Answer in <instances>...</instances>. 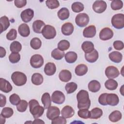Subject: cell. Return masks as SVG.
I'll list each match as a JSON object with an SVG mask.
<instances>
[{"mask_svg": "<svg viewBox=\"0 0 124 124\" xmlns=\"http://www.w3.org/2000/svg\"><path fill=\"white\" fill-rule=\"evenodd\" d=\"M78 101V108L79 109H89L91 105V101L89 98L88 92L84 90L78 92L77 94Z\"/></svg>", "mask_w": 124, "mask_h": 124, "instance_id": "obj_1", "label": "cell"}, {"mask_svg": "<svg viewBox=\"0 0 124 124\" xmlns=\"http://www.w3.org/2000/svg\"><path fill=\"white\" fill-rule=\"evenodd\" d=\"M30 111L34 119L38 118L44 113V108L39 105L37 100L31 99L29 102Z\"/></svg>", "mask_w": 124, "mask_h": 124, "instance_id": "obj_2", "label": "cell"}, {"mask_svg": "<svg viewBox=\"0 0 124 124\" xmlns=\"http://www.w3.org/2000/svg\"><path fill=\"white\" fill-rule=\"evenodd\" d=\"M11 79L16 86H21L26 84L27 78L26 75L23 73L16 71L12 74Z\"/></svg>", "mask_w": 124, "mask_h": 124, "instance_id": "obj_3", "label": "cell"}, {"mask_svg": "<svg viewBox=\"0 0 124 124\" xmlns=\"http://www.w3.org/2000/svg\"><path fill=\"white\" fill-rule=\"evenodd\" d=\"M111 24L116 29H122L124 27V15L117 14L114 15L111 20Z\"/></svg>", "mask_w": 124, "mask_h": 124, "instance_id": "obj_4", "label": "cell"}, {"mask_svg": "<svg viewBox=\"0 0 124 124\" xmlns=\"http://www.w3.org/2000/svg\"><path fill=\"white\" fill-rule=\"evenodd\" d=\"M42 34L46 39H51L56 36V31L54 27L49 25H46L43 28Z\"/></svg>", "mask_w": 124, "mask_h": 124, "instance_id": "obj_5", "label": "cell"}, {"mask_svg": "<svg viewBox=\"0 0 124 124\" xmlns=\"http://www.w3.org/2000/svg\"><path fill=\"white\" fill-rule=\"evenodd\" d=\"M75 22L76 24L80 27H85L89 22V17L85 13L79 14L76 17Z\"/></svg>", "mask_w": 124, "mask_h": 124, "instance_id": "obj_6", "label": "cell"}, {"mask_svg": "<svg viewBox=\"0 0 124 124\" xmlns=\"http://www.w3.org/2000/svg\"><path fill=\"white\" fill-rule=\"evenodd\" d=\"M30 64L34 68H40L44 64V59L39 54L33 55L30 59Z\"/></svg>", "mask_w": 124, "mask_h": 124, "instance_id": "obj_7", "label": "cell"}, {"mask_svg": "<svg viewBox=\"0 0 124 124\" xmlns=\"http://www.w3.org/2000/svg\"><path fill=\"white\" fill-rule=\"evenodd\" d=\"M107 5L104 0H96L93 5V11L97 13L101 14L104 12L107 9Z\"/></svg>", "mask_w": 124, "mask_h": 124, "instance_id": "obj_8", "label": "cell"}, {"mask_svg": "<svg viewBox=\"0 0 124 124\" xmlns=\"http://www.w3.org/2000/svg\"><path fill=\"white\" fill-rule=\"evenodd\" d=\"M52 101L57 104H62L65 101L64 94L60 91H54L51 95Z\"/></svg>", "mask_w": 124, "mask_h": 124, "instance_id": "obj_9", "label": "cell"}, {"mask_svg": "<svg viewBox=\"0 0 124 124\" xmlns=\"http://www.w3.org/2000/svg\"><path fill=\"white\" fill-rule=\"evenodd\" d=\"M105 75L108 78L113 79L116 78L120 75L117 68L113 66H109L105 70Z\"/></svg>", "mask_w": 124, "mask_h": 124, "instance_id": "obj_10", "label": "cell"}, {"mask_svg": "<svg viewBox=\"0 0 124 124\" xmlns=\"http://www.w3.org/2000/svg\"><path fill=\"white\" fill-rule=\"evenodd\" d=\"M113 36L112 30L108 27L102 29L99 32V38L101 40L106 41L110 39Z\"/></svg>", "mask_w": 124, "mask_h": 124, "instance_id": "obj_11", "label": "cell"}, {"mask_svg": "<svg viewBox=\"0 0 124 124\" xmlns=\"http://www.w3.org/2000/svg\"><path fill=\"white\" fill-rule=\"evenodd\" d=\"M60 114V109L56 106H50L47 108L46 112L47 118L50 120H53L57 117L59 116Z\"/></svg>", "mask_w": 124, "mask_h": 124, "instance_id": "obj_12", "label": "cell"}, {"mask_svg": "<svg viewBox=\"0 0 124 124\" xmlns=\"http://www.w3.org/2000/svg\"><path fill=\"white\" fill-rule=\"evenodd\" d=\"M34 16V12L31 9H27L23 11L21 14L20 16L22 21L25 23H27L31 21Z\"/></svg>", "mask_w": 124, "mask_h": 124, "instance_id": "obj_13", "label": "cell"}, {"mask_svg": "<svg viewBox=\"0 0 124 124\" xmlns=\"http://www.w3.org/2000/svg\"><path fill=\"white\" fill-rule=\"evenodd\" d=\"M96 34V28L94 25H90L86 27L83 31V35L86 38H93Z\"/></svg>", "mask_w": 124, "mask_h": 124, "instance_id": "obj_14", "label": "cell"}, {"mask_svg": "<svg viewBox=\"0 0 124 124\" xmlns=\"http://www.w3.org/2000/svg\"><path fill=\"white\" fill-rule=\"evenodd\" d=\"M13 87L10 83L3 78H0V90L2 92L8 93L12 90Z\"/></svg>", "mask_w": 124, "mask_h": 124, "instance_id": "obj_15", "label": "cell"}, {"mask_svg": "<svg viewBox=\"0 0 124 124\" xmlns=\"http://www.w3.org/2000/svg\"><path fill=\"white\" fill-rule=\"evenodd\" d=\"M106 101L108 105L115 106L119 102L118 96L114 93H108L106 97Z\"/></svg>", "mask_w": 124, "mask_h": 124, "instance_id": "obj_16", "label": "cell"}, {"mask_svg": "<svg viewBox=\"0 0 124 124\" xmlns=\"http://www.w3.org/2000/svg\"><path fill=\"white\" fill-rule=\"evenodd\" d=\"M61 114L62 117L66 118L72 117L75 114V111L73 108L70 106H65L62 109Z\"/></svg>", "mask_w": 124, "mask_h": 124, "instance_id": "obj_17", "label": "cell"}, {"mask_svg": "<svg viewBox=\"0 0 124 124\" xmlns=\"http://www.w3.org/2000/svg\"><path fill=\"white\" fill-rule=\"evenodd\" d=\"M74 29V26L71 23L66 22L62 25L61 31L63 35L68 36L73 33Z\"/></svg>", "mask_w": 124, "mask_h": 124, "instance_id": "obj_18", "label": "cell"}, {"mask_svg": "<svg viewBox=\"0 0 124 124\" xmlns=\"http://www.w3.org/2000/svg\"><path fill=\"white\" fill-rule=\"evenodd\" d=\"M45 26V23L43 21L37 20L34 21L32 24V29L37 33H42V30Z\"/></svg>", "mask_w": 124, "mask_h": 124, "instance_id": "obj_19", "label": "cell"}, {"mask_svg": "<svg viewBox=\"0 0 124 124\" xmlns=\"http://www.w3.org/2000/svg\"><path fill=\"white\" fill-rule=\"evenodd\" d=\"M85 58L86 60L90 63L95 62L98 58V53L97 51L94 49L90 53L85 54Z\"/></svg>", "mask_w": 124, "mask_h": 124, "instance_id": "obj_20", "label": "cell"}, {"mask_svg": "<svg viewBox=\"0 0 124 124\" xmlns=\"http://www.w3.org/2000/svg\"><path fill=\"white\" fill-rule=\"evenodd\" d=\"M56 71V67L55 64L52 62L47 63L44 67V72L47 76L53 75Z\"/></svg>", "mask_w": 124, "mask_h": 124, "instance_id": "obj_21", "label": "cell"}, {"mask_svg": "<svg viewBox=\"0 0 124 124\" xmlns=\"http://www.w3.org/2000/svg\"><path fill=\"white\" fill-rule=\"evenodd\" d=\"M19 34L24 37L28 36L30 33V30L29 26L25 23H23L19 25L18 28Z\"/></svg>", "mask_w": 124, "mask_h": 124, "instance_id": "obj_22", "label": "cell"}, {"mask_svg": "<svg viewBox=\"0 0 124 124\" xmlns=\"http://www.w3.org/2000/svg\"><path fill=\"white\" fill-rule=\"evenodd\" d=\"M59 78L62 82H68L71 79V73L68 70H62L59 73Z\"/></svg>", "mask_w": 124, "mask_h": 124, "instance_id": "obj_23", "label": "cell"}, {"mask_svg": "<svg viewBox=\"0 0 124 124\" xmlns=\"http://www.w3.org/2000/svg\"><path fill=\"white\" fill-rule=\"evenodd\" d=\"M89 90L93 93H96L99 91L101 88V85L99 81L96 80H91L88 85Z\"/></svg>", "mask_w": 124, "mask_h": 124, "instance_id": "obj_24", "label": "cell"}, {"mask_svg": "<svg viewBox=\"0 0 124 124\" xmlns=\"http://www.w3.org/2000/svg\"><path fill=\"white\" fill-rule=\"evenodd\" d=\"M109 58L112 62L115 63H119L122 60L123 55L120 52L114 51L109 54Z\"/></svg>", "mask_w": 124, "mask_h": 124, "instance_id": "obj_25", "label": "cell"}, {"mask_svg": "<svg viewBox=\"0 0 124 124\" xmlns=\"http://www.w3.org/2000/svg\"><path fill=\"white\" fill-rule=\"evenodd\" d=\"M41 101L42 104L44 105L45 109H47L49 107L51 106V100L49 93H45L42 95L41 98Z\"/></svg>", "mask_w": 124, "mask_h": 124, "instance_id": "obj_26", "label": "cell"}, {"mask_svg": "<svg viewBox=\"0 0 124 124\" xmlns=\"http://www.w3.org/2000/svg\"><path fill=\"white\" fill-rule=\"evenodd\" d=\"M88 71V67L84 64H79L75 68V73L77 76H82L85 75Z\"/></svg>", "mask_w": 124, "mask_h": 124, "instance_id": "obj_27", "label": "cell"}, {"mask_svg": "<svg viewBox=\"0 0 124 124\" xmlns=\"http://www.w3.org/2000/svg\"><path fill=\"white\" fill-rule=\"evenodd\" d=\"M81 48L85 53H90L94 49L93 44L89 41H84L81 45Z\"/></svg>", "mask_w": 124, "mask_h": 124, "instance_id": "obj_28", "label": "cell"}, {"mask_svg": "<svg viewBox=\"0 0 124 124\" xmlns=\"http://www.w3.org/2000/svg\"><path fill=\"white\" fill-rule=\"evenodd\" d=\"M65 60L66 62L69 63L75 62L78 58L77 53L73 51H69L65 54Z\"/></svg>", "mask_w": 124, "mask_h": 124, "instance_id": "obj_29", "label": "cell"}, {"mask_svg": "<svg viewBox=\"0 0 124 124\" xmlns=\"http://www.w3.org/2000/svg\"><path fill=\"white\" fill-rule=\"evenodd\" d=\"M103 115L102 110L99 108H94L90 111V118L92 119H98Z\"/></svg>", "mask_w": 124, "mask_h": 124, "instance_id": "obj_30", "label": "cell"}, {"mask_svg": "<svg viewBox=\"0 0 124 124\" xmlns=\"http://www.w3.org/2000/svg\"><path fill=\"white\" fill-rule=\"evenodd\" d=\"M43 76L38 73H34L31 77V82L35 85H40L43 82Z\"/></svg>", "mask_w": 124, "mask_h": 124, "instance_id": "obj_31", "label": "cell"}, {"mask_svg": "<svg viewBox=\"0 0 124 124\" xmlns=\"http://www.w3.org/2000/svg\"><path fill=\"white\" fill-rule=\"evenodd\" d=\"M69 15V11L67 8L65 7L61 8L57 13V16L58 17L62 20H64L68 18Z\"/></svg>", "mask_w": 124, "mask_h": 124, "instance_id": "obj_32", "label": "cell"}, {"mask_svg": "<svg viewBox=\"0 0 124 124\" xmlns=\"http://www.w3.org/2000/svg\"><path fill=\"white\" fill-rule=\"evenodd\" d=\"M0 24L1 27L0 32L2 33L3 31H6L10 26V21L8 18L4 16L0 18Z\"/></svg>", "mask_w": 124, "mask_h": 124, "instance_id": "obj_33", "label": "cell"}, {"mask_svg": "<svg viewBox=\"0 0 124 124\" xmlns=\"http://www.w3.org/2000/svg\"><path fill=\"white\" fill-rule=\"evenodd\" d=\"M118 84L117 82L111 78H109L107 80L105 83V87L109 90H115L118 87Z\"/></svg>", "mask_w": 124, "mask_h": 124, "instance_id": "obj_34", "label": "cell"}, {"mask_svg": "<svg viewBox=\"0 0 124 124\" xmlns=\"http://www.w3.org/2000/svg\"><path fill=\"white\" fill-rule=\"evenodd\" d=\"M122 115L119 110H114L112 111L109 115L108 118L110 121L112 122H117L122 119Z\"/></svg>", "mask_w": 124, "mask_h": 124, "instance_id": "obj_35", "label": "cell"}, {"mask_svg": "<svg viewBox=\"0 0 124 124\" xmlns=\"http://www.w3.org/2000/svg\"><path fill=\"white\" fill-rule=\"evenodd\" d=\"M22 49L21 44L18 41L13 42L10 46V51L12 53H18Z\"/></svg>", "mask_w": 124, "mask_h": 124, "instance_id": "obj_36", "label": "cell"}, {"mask_svg": "<svg viewBox=\"0 0 124 124\" xmlns=\"http://www.w3.org/2000/svg\"><path fill=\"white\" fill-rule=\"evenodd\" d=\"M65 55L64 51H61L58 48L53 49L51 52V56L54 59L57 60H61Z\"/></svg>", "mask_w": 124, "mask_h": 124, "instance_id": "obj_37", "label": "cell"}, {"mask_svg": "<svg viewBox=\"0 0 124 124\" xmlns=\"http://www.w3.org/2000/svg\"><path fill=\"white\" fill-rule=\"evenodd\" d=\"M42 45V42L41 40L37 38H33L30 41V46L34 49L37 50L40 48Z\"/></svg>", "mask_w": 124, "mask_h": 124, "instance_id": "obj_38", "label": "cell"}, {"mask_svg": "<svg viewBox=\"0 0 124 124\" xmlns=\"http://www.w3.org/2000/svg\"><path fill=\"white\" fill-rule=\"evenodd\" d=\"M78 87L77 84L75 82H69L66 84L65 89L68 94L72 93L76 91Z\"/></svg>", "mask_w": 124, "mask_h": 124, "instance_id": "obj_39", "label": "cell"}, {"mask_svg": "<svg viewBox=\"0 0 124 124\" xmlns=\"http://www.w3.org/2000/svg\"><path fill=\"white\" fill-rule=\"evenodd\" d=\"M70 47V43L66 40H62L58 44V48L61 51H64L67 50Z\"/></svg>", "mask_w": 124, "mask_h": 124, "instance_id": "obj_40", "label": "cell"}, {"mask_svg": "<svg viewBox=\"0 0 124 124\" xmlns=\"http://www.w3.org/2000/svg\"><path fill=\"white\" fill-rule=\"evenodd\" d=\"M72 11L75 13H79L84 10V5L80 2H75L71 6Z\"/></svg>", "mask_w": 124, "mask_h": 124, "instance_id": "obj_41", "label": "cell"}, {"mask_svg": "<svg viewBox=\"0 0 124 124\" xmlns=\"http://www.w3.org/2000/svg\"><path fill=\"white\" fill-rule=\"evenodd\" d=\"M28 106V103L26 100H21L16 105V109L19 112H23L26 110Z\"/></svg>", "mask_w": 124, "mask_h": 124, "instance_id": "obj_42", "label": "cell"}, {"mask_svg": "<svg viewBox=\"0 0 124 124\" xmlns=\"http://www.w3.org/2000/svg\"><path fill=\"white\" fill-rule=\"evenodd\" d=\"M14 114L13 109L9 107L4 108L1 112L0 114L5 118H9L11 117Z\"/></svg>", "mask_w": 124, "mask_h": 124, "instance_id": "obj_43", "label": "cell"}, {"mask_svg": "<svg viewBox=\"0 0 124 124\" xmlns=\"http://www.w3.org/2000/svg\"><path fill=\"white\" fill-rule=\"evenodd\" d=\"M111 8L113 10H118L122 9L123 7V2L122 0H114L110 4Z\"/></svg>", "mask_w": 124, "mask_h": 124, "instance_id": "obj_44", "label": "cell"}, {"mask_svg": "<svg viewBox=\"0 0 124 124\" xmlns=\"http://www.w3.org/2000/svg\"><path fill=\"white\" fill-rule=\"evenodd\" d=\"M78 116L83 119H88L90 118V111L88 109H79L78 112Z\"/></svg>", "mask_w": 124, "mask_h": 124, "instance_id": "obj_45", "label": "cell"}, {"mask_svg": "<svg viewBox=\"0 0 124 124\" xmlns=\"http://www.w3.org/2000/svg\"><path fill=\"white\" fill-rule=\"evenodd\" d=\"M47 7L51 9H56L60 6V3L57 0H47L46 1Z\"/></svg>", "mask_w": 124, "mask_h": 124, "instance_id": "obj_46", "label": "cell"}, {"mask_svg": "<svg viewBox=\"0 0 124 124\" xmlns=\"http://www.w3.org/2000/svg\"><path fill=\"white\" fill-rule=\"evenodd\" d=\"M20 59V55L18 53H12L9 56V60L12 63H17Z\"/></svg>", "mask_w": 124, "mask_h": 124, "instance_id": "obj_47", "label": "cell"}, {"mask_svg": "<svg viewBox=\"0 0 124 124\" xmlns=\"http://www.w3.org/2000/svg\"><path fill=\"white\" fill-rule=\"evenodd\" d=\"M9 101L13 105H17L21 100L18 95L16 93H13L10 96Z\"/></svg>", "mask_w": 124, "mask_h": 124, "instance_id": "obj_48", "label": "cell"}, {"mask_svg": "<svg viewBox=\"0 0 124 124\" xmlns=\"http://www.w3.org/2000/svg\"><path fill=\"white\" fill-rule=\"evenodd\" d=\"M17 36V31L14 29H11L6 34V38L10 41L15 40Z\"/></svg>", "mask_w": 124, "mask_h": 124, "instance_id": "obj_49", "label": "cell"}, {"mask_svg": "<svg viewBox=\"0 0 124 124\" xmlns=\"http://www.w3.org/2000/svg\"><path fill=\"white\" fill-rule=\"evenodd\" d=\"M67 122L65 118L62 116H58L54 120H52L51 124H66Z\"/></svg>", "mask_w": 124, "mask_h": 124, "instance_id": "obj_50", "label": "cell"}, {"mask_svg": "<svg viewBox=\"0 0 124 124\" xmlns=\"http://www.w3.org/2000/svg\"><path fill=\"white\" fill-rule=\"evenodd\" d=\"M113 45L114 48L117 50H122L124 47V43L122 41L120 40L115 41L113 42Z\"/></svg>", "mask_w": 124, "mask_h": 124, "instance_id": "obj_51", "label": "cell"}, {"mask_svg": "<svg viewBox=\"0 0 124 124\" xmlns=\"http://www.w3.org/2000/svg\"><path fill=\"white\" fill-rule=\"evenodd\" d=\"M107 93H104L101 94L99 98H98V102L100 104L103 106H107L108 105L107 101H106V97L107 95Z\"/></svg>", "mask_w": 124, "mask_h": 124, "instance_id": "obj_52", "label": "cell"}, {"mask_svg": "<svg viewBox=\"0 0 124 124\" xmlns=\"http://www.w3.org/2000/svg\"><path fill=\"white\" fill-rule=\"evenodd\" d=\"M14 3L16 7L21 8L26 5L27 1L26 0H15Z\"/></svg>", "mask_w": 124, "mask_h": 124, "instance_id": "obj_53", "label": "cell"}, {"mask_svg": "<svg viewBox=\"0 0 124 124\" xmlns=\"http://www.w3.org/2000/svg\"><path fill=\"white\" fill-rule=\"evenodd\" d=\"M6 103V98L5 95L2 94H0V107H4Z\"/></svg>", "mask_w": 124, "mask_h": 124, "instance_id": "obj_54", "label": "cell"}, {"mask_svg": "<svg viewBox=\"0 0 124 124\" xmlns=\"http://www.w3.org/2000/svg\"><path fill=\"white\" fill-rule=\"evenodd\" d=\"M6 55V50L2 46L0 47V57L3 58Z\"/></svg>", "mask_w": 124, "mask_h": 124, "instance_id": "obj_55", "label": "cell"}, {"mask_svg": "<svg viewBox=\"0 0 124 124\" xmlns=\"http://www.w3.org/2000/svg\"><path fill=\"white\" fill-rule=\"evenodd\" d=\"M32 124H45V122L42 120L39 119H35V120L32 122Z\"/></svg>", "mask_w": 124, "mask_h": 124, "instance_id": "obj_56", "label": "cell"}, {"mask_svg": "<svg viewBox=\"0 0 124 124\" xmlns=\"http://www.w3.org/2000/svg\"><path fill=\"white\" fill-rule=\"evenodd\" d=\"M0 124H3L5 122V118L2 116L1 114L0 115Z\"/></svg>", "mask_w": 124, "mask_h": 124, "instance_id": "obj_57", "label": "cell"}, {"mask_svg": "<svg viewBox=\"0 0 124 124\" xmlns=\"http://www.w3.org/2000/svg\"><path fill=\"white\" fill-rule=\"evenodd\" d=\"M123 87H124V86L123 85L122 86V87H121V89L120 90V92L121 93V94L123 95H124V92H123Z\"/></svg>", "mask_w": 124, "mask_h": 124, "instance_id": "obj_58", "label": "cell"}]
</instances>
